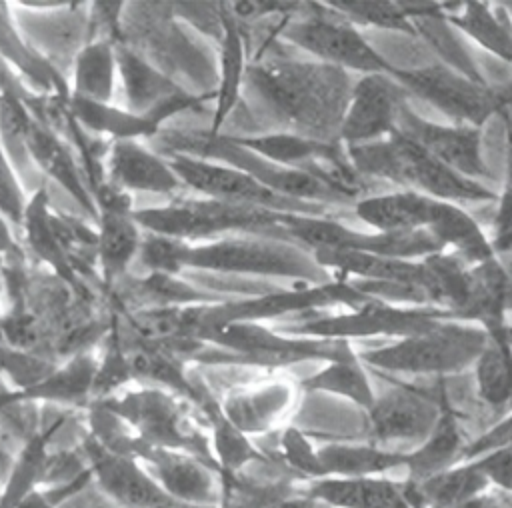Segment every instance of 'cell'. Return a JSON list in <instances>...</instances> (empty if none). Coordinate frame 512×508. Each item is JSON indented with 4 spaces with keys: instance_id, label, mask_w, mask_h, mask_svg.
Listing matches in <instances>:
<instances>
[{
    "instance_id": "7402d4cb",
    "label": "cell",
    "mask_w": 512,
    "mask_h": 508,
    "mask_svg": "<svg viewBox=\"0 0 512 508\" xmlns=\"http://www.w3.org/2000/svg\"><path fill=\"white\" fill-rule=\"evenodd\" d=\"M314 256L326 270L332 268L342 274L340 280L410 282L422 284L426 290L430 284L428 266L424 260H402L360 250H316Z\"/></svg>"
},
{
    "instance_id": "6da1fadb",
    "label": "cell",
    "mask_w": 512,
    "mask_h": 508,
    "mask_svg": "<svg viewBox=\"0 0 512 508\" xmlns=\"http://www.w3.org/2000/svg\"><path fill=\"white\" fill-rule=\"evenodd\" d=\"M138 260L152 274H176L182 268L292 278L302 284L332 282L314 252L284 238H218L200 246L148 234L140 242Z\"/></svg>"
},
{
    "instance_id": "bcb514c9",
    "label": "cell",
    "mask_w": 512,
    "mask_h": 508,
    "mask_svg": "<svg viewBox=\"0 0 512 508\" xmlns=\"http://www.w3.org/2000/svg\"><path fill=\"white\" fill-rule=\"evenodd\" d=\"M480 472L488 478L490 486H496L512 494V448H500L472 460Z\"/></svg>"
},
{
    "instance_id": "e575fe53",
    "label": "cell",
    "mask_w": 512,
    "mask_h": 508,
    "mask_svg": "<svg viewBox=\"0 0 512 508\" xmlns=\"http://www.w3.org/2000/svg\"><path fill=\"white\" fill-rule=\"evenodd\" d=\"M210 422V450L220 474H238L252 462L264 460V454L250 442V436L240 432L232 422L222 414L218 400H210L200 410Z\"/></svg>"
},
{
    "instance_id": "d6986e66",
    "label": "cell",
    "mask_w": 512,
    "mask_h": 508,
    "mask_svg": "<svg viewBox=\"0 0 512 508\" xmlns=\"http://www.w3.org/2000/svg\"><path fill=\"white\" fill-rule=\"evenodd\" d=\"M294 386L286 380H268L230 388L218 400L222 414L246 436L280 428L294 406Z\"/></svg>"
},
{
    "instance_id": "f907efd6",
    "label": "cell",
    "mask_w": 512,
    "mask_h": 508,
    "mask_svg": "<svg viewBox=\"0 0 512 508\" xmlns=\"http://www.w3.org/2000/svg\"><path fill=\"white\" fill-rule=\"evenodd\" d=\"M2 488H4V482L0 480V496H2Z\"/></svg>"
},
{
    "instance_id": "4dcf8cb0",
    "label": "cell",
    "mask_w": 512,
    "mask_h": 508,
    "mask_svg": "<svg viewBox=\"0 0 512 508\" xmlns=\"http://www.w3.org/2000/svg\"><path fill=\"white\" fill-rule=\"evenodd\" d=\"M414 486L424 508H458L486 494L490 482L480 472V468L468 460L458 462Z\"/></svg>"
},
{
    "instance_id": "52a82bcc",
    "label": "cell",
    "mask_w": 512,
    "mask_h": 508,
    "mask_svg": "<svg viewBox=\"0 0 512 508\" xmlns=\"http://www.w3.org/2000/svg\"><path fill=\"white\" fill-rule=\"evenodd\" d=\"M100 402L116 412L146 446L182 450L216 468L210 438L192 424L176 394L162 388H136Z\"/></svg>"
},
{
    "instance_id": "d6a6232c",
    "label": "cell",
    "mask_w": 512,
    "mask_h": 508,
    "mask_svg": "<svg viewBox=\"0 0 512 508\" xmlns=\"http://www.w3.org/2000/svg\"><path fill=\"white\" fill-rule=\"evenodd\" d=\"M300 388L306 392H326L346 398L364 410H368L376 400L366 366L360 362L356 352L352 356L326 362L318 372L304 378Z\"/></svg>"
},
{
    "instance_id": "2e32d148",
    "label": "cell",
    "mask_w": 512,
    "mask_h": 508,
    "mask_svg": "<svg viewBox=\"0 0 512 508\" xmlns=\"http://www.w3.org/2000/svg\"><path fill=\"white\" fill-rule=\"evenodd\" d=\"M138 460L160 488L184 508H218L220 474L202 458L170 448L146 446Z\"/></svg>"
},
{
    "instance_id": "9a60e30c",
    "label": "cell",
    "mask_w": 512,
    "mask_h": 508,
    "mask_svg": "<svg viewBox=\"0 0 512 508\" xmlns=\"http://www.w3.org/2000/svg\"><path fill=\"white\" fill-rule=\"evenodd\" d=\"M92 480L98 490L120 508H184L174 502L152 474L132 456H122L100 446L90 434L80 440Z\"/></svg>"
},
{
    "instance_id": "7bdbcfd3",
    "label": "cell",
    "mask_w": 512,
    "mask_h": 508,
    "mask_svg": "<svg viewBox=\"0 0 512 508\" xmlns=\"http://www.w3.org/2000/svg\"><path fill=\"white\" fill-rule=\"evenodd\" d=\"M508 170H506V182L502 192L498 194V212L494 216V238L492 248L496 254L500 252H512V128L508 132Z\"/></svg>"
},
{
    "instance_id": "d590c367",
    "label": "cell",
    "mask_w": 512,
    "mask_h": 508,
    "mask_svg": "<svg viewBox=\"0 0 512 508\" xmlns=\"http://www.w3.org/2000/svg\"><path fill=\"white\" fill-rule=\"evenodd\" d=\"M22 226L26 230V240L30 248L38 254V258L48 262L64 278V282H76L72 262L64 252V246L56 232L54 216L48 208L46 188H40L34 194V198L26 204Z\"/></svg>"
},
{
    "instance_id": "7dc6e473",
    "label": "cell",
    "mask_w": 512,
    "mask_h": 508,
    "mask_svg": "<svg viewBox=\"0 0 512 508\" xmlns=\"http://www.w3.org/2000/svg\"><path fill=\"white\" fill-rule=\"evenodd\" d=\"M278 508H328L326 504L302 494V492H296L292 496H288L284 502L278 504Z\"/></svg>"
},
{
    "instance_id": "e0dca14e",
    "label": "cell",
    "mask_w": 512,
    "mask_h": 508,
    "mask_svg": "<svg viewBox=\"0 0 512 508\" xmlns=\"http://www.w3.org/2000/svg\"><path fill=\"white\" fill-rule=\"evenodd\" d=\"M370 430L382 444H422L436 426L442 400L436 402L430 396L408 388L396 386L376 396L374 404L366 410Z\"/></svg>"
},
{
    "instance_id": "277c9868",
    "label": "cell",
    "mask_w": 512,
    "mask_h": 508,
    "mask_svg": "<svg viewBox=\"0 0 512 508\" xmlns=\"http://www.w3.org/2000/svg\"><path fill=\"white\" fill-rule=\"evenodd\" d=\"M488 332L476 322L444 318L436 326L398 338L386 346L358 352L364 366L392 374H456L478 360Z\"/></svg>"
},
{
    "instance_id": "f35d334b",
    "label": "cell",
    "mask_w": 512,
    "mask_h": 508,
    "mask_svg": "<svg viewBox=\"0 0 512 508\" xmlns=\"http://www.w3.org/2000/svg\"><path fill=\"white\" fill-rule=\"evenodd\" d=\"M68 110L84 126L116 140H134L138 136L152 138L158 132V124H154L148 116H138L130 110H120L102 102L72 96Z\"/></svg>"
},
{
    "instance_id": "ee69618b",
    "label": "cell",
    "mask_w": 512,
    "mask_h": 508,
    "mask_svg": "<svg viewBox=\"0 0 512 508\" xmlns=\"http://www.w3.org/2000/svg\"><path fill=\"white\" fill-rule=\"evenodd\" d=\"M500 448H512V410L506 416H502L494 426H490L486 432H482L476 440L466 444L462 452V462L476 460Z\"/></svg>"
},
{
    "instance_id": "7a4b0ae2",
    "label": "cell",
    "mask_w": 512,
    "mask_h": 508,
    "mask_svg": "<svg viewBox=\"0 0 512 508\" xmlns=\"http://www.w3.org/2000/svg\"><path fill=\"white\" fill-rule=\"evenodd\" d=\"M246 74L292 134L340 142L354 86L350 72L324 62L276 60L252 66Z\"/></svg>"
},
{
    "instance_id": "b9f144b4",
    "label": "cell",
    "mask_w": 512,
    "mask_h": 508,
    "mask_svg": "<svg viewBox=\"0 0 512 508\" xmlns=\"http://www.w3.org/2000/svg\"><path fill=\"white\" fill-rule=\"evenodd\" d=\"M278 452L280 458L288 464V468L306 476V480L324 478L316 446L300 430L284 428L278 440Z\"/></svg>"
},
{
    "instance_id": "ffe728a7",
    "label": "cell",
    "mask_w": 512,
    "mask_h": 508,
    "mask_svg": "<svg viewBox=\"0 0 512 508\" xmlns=\"http://www.w3.org/2000/svg\"><path fill=\"white\" fill-rule=\"evenodd\" d=\"M440 202L442 200H434L418 192L396 190L364 196L354 204V212L364 224L380 234L428 232Z\"/></svg>"
},
{
    "instance_id": "f546056e",
    "label": "cell",
    "mask_w": 512,
    "mask_h": 508,
    "mask_svg": "<svg viewBox=\"0 0 512 508\" xmlns=\"http://www.w3.org/2000/svg\"><path fill=\"white\" fill-rule=\"evenodd\" d=\"M116 62L128 108L138 116H146L160 102L182 90L126 46H116Z\"/></svg>"
},
{
    "instance_id": "3957f363",
    "label": "cell",
    "mask_w": 512,
    "mask_h": 508,
    "mask_svg": "<svg viewBox=\"0 0 512 508\" xmlns=\"http://www.w3.org/2000/svg\"><path fill=\"white\" fill-rule=\"evenodd\" d=\"M346 154L362 178L386 180L400 186V190L418 192L458 206L496 204L498 200L494 188L454 172L400 132L378 142L348 146Z\"/></svg>"
},
{
    "instance_id": "836d02e7",
    "label": "cell",
    "mask_w": 512,
    "mask_h": 508,
    "mask_svg": "<svg viewBox=\"0 0 512 508\" xmlns=\"http://www.w3.org/2000/svg\"><path fill=\"white\" fill-rule=\"evenodd\" d=\"M118 74L116 48L108 40H92L74 58L72 96L108 104Z\"/></svg>"
},
{
    "instance_id": "c3c4849f",
    "label": "cell",
    "mask_w": 512,
    "mask_h": 508,
    "mask_svg": "<svg viewBox=\"0 0 512 508\" xmlns=\"http://www.w3.org/2000/svg\"><path fill=\"white\" fill-rule=\"evenodd\" d=\"M10 250H14V242H12L8 224H6L4 216L0 214V252H10Z\"/></svg>"
},
{
    "instance_id": "816d5d0a",
    "label": "cell",
    "mask_w": 512,
    "mask_h": 508,
    "mask_svg": "<svg viewBox=\"0 0 512 508\" xmlns=\"http://www.w3.org/2000/svg\"><path fill=\"white\" fill-rule=\"evenodd\" d=\"M510 8H512V4H510ZM510 12H512V10H510Z\"/></svg>"
},
{
    "instance_id": "60d3db41",
    "label": "cell",
    "mask_w": 512,
    "mask_h": 508,
    "mask_svg": "<svg viewBox=\"0 0 512 508\" xmlns=\"http://www.w3.org/2000/svg\"><path fill=\"white\" fill-rule=\"evenodd\" d=\"M332 10L348 18L356 26H370L380 30H394L416 36L412 20L400 2L390 0H336L328 2Z\"/></svg>"
},
{
    "instance_id": "8fae6325",
    "label": "cell",
    "mask_w": 512,
    "mask_h": 508,
    "mask_svg": "<svg viewBox=\"0 0 512 508\" xmlns=\"http://www.w3.org/2000/svg\"><path fill=\"white\" fill-rule=\"evenodd\" d=\"M444 318L456 316L436 306H398L370 298L364 304L350 308L348 312L304 320L286 326L282 332L290 336L322 340H350L372 336L406 338L436 326Z\"/></svg>"
},
{
    "instance_id": "8d00e7d4",
    "label": "cell",
    "mask_w": 512,
    "mask_h": 508,
    "mask_svg": "<svg viewBox=\"0 0 512 508\" xmlns=\"http://www.w3.org/2000/svg\"><path fill=\"white\" fill-rule=\"evenodd\" d=\"M8 6L0 2V58L12 62L22 74H26L38 88L54 90L66 96V82L60 72L38 52H34L20 36L16 24L10 20Z\"/></svg>"
},
{
    "instance_id": "83f0119b",
    "label": "cell",
    "mask_w": 512,
    "mask_h": 508,
    "mask_svg": "<svg viewBox=\"0 0 512 508\" xmlns=\"http://www.w3.org/2000/svg\"><path fill=\"white\" fill-rule=\"evenodd\" d=\"M222 48H220V82L214 92V116L208 130L210 136H218L224 120L230 116L238 102V94L246 76V50L240 24L230 10H222Z\"/></svg>"
},
{
    "instance_id": "f6af8a7d",
    "label": "cell",
    "mask_w": 512,
    "mask_h": 508,
    "mask_svg": "<svg viewBox=\"0 0 512 508\" xmlns=\"http://www.w3.org/2000/svg\"><path fill=\"white\" fill-rule=\"evenodd\" d=\"M26 204L28 202H24V196L12 172V166L0 146V214L8 216V220L16 224H22Z\"/></svg>"
},
{
    "instance_id": "d4e9b609",
    "label": "cell",
    "mask_w": 512,
    "mask_h": 508,
    "mask_svg": "<svg viewBox=\"0 0 512 508\" xmlns=\"http://www.w3.org/2000/svg\"><path fill=\"white\" fill-rule=\"evenodd\" d=\"M316 452L324 476H384L398 468H406V452L376 444L326 442L316 446Z\"/></svg>"
},
{
    "instance_id": "9c48e42d",
    "label": "cell",
    "mask_w": 512,
    "mask_h": 508,
    "mask_svg": "<svg viewBox=\"0 0 512 508\" xmlns=\"http://www.w3.org/2000/svg\"><path fill=\"white\" fill-rule=\"evenodd\" d=\"M366 300L370 298L362 294L350 280H332L326 284L280 290L258 298L220 302L216 306L184 308V324L188 332H194L200 328L222 326L230 322H260L282 314L308 312L328 306L356 308Z\"/></svg>"
},
{
    "instance_id": "681fc988",
    "label": "cell",
    "mask_w": 512,
    "mask_h": 508,
    "mask_svg": "<svg viewBox=\"0 0 512 508\" xmlns=\"http://www.w3.org/2000/svg\"><path fill=\"white\" fill-rule=\"evenodd\" d=\"M458 508H498V502H494L492 498L482 494V496H478V498H474V500H470V502H466Z\"/></svg>"
},
{
    "instance_id": "4fadbf2b",
    "label": "cell",
    "mask_w": 512,
    "mask_h": 508,
    "mask_svg": "<svg viewBox=\"0 0 512 508\" xmlns=\"http://www.w3.org/2000/svg\"><path fill=\"white\" fill-rule=\"evenodd\" d=\"M396 132L430 152L454 172L490 188L494 186L496 176L482 156V128L430 122L406 104L400 112Z\"/></svg>"
},
{
    "instance_id": "5b68a950",
    "label": "cell",
    "mask_w": 512,
    "mask_h": 508,
    "mask_svg": "<svg viewBox=\"0 0 512 508\" xmlns=\"http://www.w3.org/2000/svg\"><path fill=\"white\" fill-rule=\"evenodd\" d=\"M200 342L220 346L200 352V362H246L262 366H288L306 360L332 362L352 356L354 350L348 340H322L290 336L284 332L270 330L260 322H230L222 326L200 328L192 332Z\"/></svg>"
},
{
    "instance_id": "7c38bea8",
    "label": "cell",
    "mask_w": 512,
    "mask_h": 508,
    "mask_svg": "<svg viewBox=\"0 0 512 508\" xmlns=\"http://www.w3.org/2000/svg\"><path fill=\"white\" fill-rule=\"evenodd\" d=\"M168 166L174 170V174L182 180V184H188L196 192L204 194L212 200L232 202V204H246V206H258L268 208L276 212L286 214H306V216H328V206L320 204H308L290 200L284 196H278L276 192L268 190L260 182H256L246 172L218 164L204 158H194L186 154H166Z\"/></svg>"
},
{
    "instance_id": "cb8c5ba5",
    "label": "cell",
    "mask_w": 512,
    "mask_h": 508,
    "mask_svg": "<svg viewBox=\"0 0 512 508\" xmlns=\"http://www.w3.org/2000/svg\"><path fill=\"white\" fill-rule=\"evenodd\" d=\"M468 442H464L460 426L454 412L442 398V412L428 434V438L412 450H406V472L408 480L418 484L450 466L462 462V452Z\"/></svg>"
},
{
    "instance_id": "30bf717a",
    "label": "cell",
    "mask_w": 512,
    "mask_h": 508,
    "mask_svg": "<svg viewBox=\"0 0 512 508\" xmlns=\"http://www.w3.org/2000/svg\"><path fill=\"white\" fill-rule=\"evenodd\" d=\"M390 76L400 82L408 96L430 104L452 124L482 128L500 108H504L500 92L486 82H476L444 62L396 68Z\"/></svg>"
},
{
    "instance_id": "74e56055",
    "label": "cell",
    "mask_w": 512,
    "mask_h": 508,
    "mask_svg": "<svg viewBox=\"0 0 512 508\" xmlns=\"http://www.w3.org/2000/svg\"><path fill=\"white\" fill-rule=\"evenodd\" d=\"M140 226L134 222L132 214L124 212H102L100 232H98V258L104 278L110 282L114 276L122 274L130 260L140 248Z\"/></svg>"
},
{
    "instance_id": "f1b7e54d",
    "label": "cell",
    "mask_w": 512,
    "mask_h": 508,
    "mask_svg": "<svg viewBox=\"0 0 512 508\" xmlns=\"http://www.w3.org/2000/svg\"><path fill=\"white\" fill-rule=\"evenodd\" d=\"M444 14L464 38L512 66V24L488 2H462L458 10H444Z\"/></svg>"
},
{
    "instance_id": "44dd1931",
    "label": "cell",
    "mask_w": 512,
    "mask_h": 508,
    "mask_svg": "<svg viewBox=\"0 0 512 508\" xmlns=\"http://www.w3.org/2000/svg\"><path fill=\"white\" fill-rule=\"evenodd\" d=\"M112 186L136 192L170 194L184 184L168 166L166 158L146 150L136 140H116L108 152Z\"/></svg>"
},
{
    "instance_id": "5bb4252c",
    "label": "cell",
    "mask_w": 512,
    "mask_h": 508,
    "mask_svg": "<svg viewBox=\"0 0 512 508\" xmlns=\"http://www.w3.org/2000/svg\"><path fill=\"white\" fill-rule=\"evenodd\" d=\"M408 98V92L390 74L360 76L352 86L340 142L348 148L392 136Z\"/></svg>"
},
{
    "instance_id": "ab89813d",
    "label": "cell",
    "mask_w": 512,
    "mask_h": 508,
    "mask_svg": "<svg viewBox=\"0 0 512 508\" xmlns=\"http://www.w3.org/2000/svg\"><path fill=\"white\" fill-rule=\"evenodd\" d=\"M220 486L218 508H278L280 502L298 492L294 482H258L244 476V472L220 474Z\"/></svg>"
},
{
    "instance_id": "484cf974",
    "label": "cell",
    "mask_w": 512,
    "mask_h": 508,
    "mask_svg": "<svg viewBox=\"0 0 512 508\" xmlns=\"http://www.w3.org/2000/svg\"><path fill=\"white\" fill-rule=\"evenodd\" d=\"M24 146L46 174L58 180V184L66 188L92 216H98L96 202L92 200L88 188L84 186L70 150L58 140V136L44 122L32 118L28 132L24 136Z\"/></svg>"
},
{
    "instance_id": "603a6c76",
    "label": "cell",
    "mask_w": 512,
    "mask_h": 508,
    "mask_svg": "<svg viewBox=\"0 0 512 508\" xmlns=\"http://www.w3.org/2000/svg\"><path fill=\"white\" fill-rule=\"evenodd\" d=\"M98 370V360L90 352L72 356L62 366H56L42 382L26 390H10L0 398V408L8 402H56L82 404L92 400V386Z\"/></svg>"
},
{
    "instance_id": "4316f807",
    "label": "cell",
    "mask_w": 512,
    "mask_h": 508,
    "mask_svg": "<svg viewBox=\"0 0 512 508\" xmlns=\"http://www.w3.org/2000/svg\"><path fill=\"white\" fill-rule=\"evenodd\" d=\"M428 232L442 244L444 250L450 248V254L458 256L468 266H478L496 258L490 238L464 210V206L440 202Z\"/></svg>"
},
{
    "instance_id": "1f68e13d",
    "label": "cell",
    "mask_w": 512,
    "mask_h": 508,
    "mask_svg": "<svg viewBox=\"0 0 512 508\" xmlns=\"http://www.w3.org/2000/svg\"><path fill=\"white\" fill-rule=\"evenodd\" d=\"M476 392L490 408H512V344L504 332H488V342L474 362Z\"/></svg>"
},
{
    "instance_id": "ba28073f",
    "label": "cell",
    "mask_w": 512,
    "mask_h": 508,
    "mask_svg": "<svg viewBox=\"0 0 512 508\" xmlns=\"http://www.w3.org/2000/svg\"><path fill=\"white\" fill-rule=\"evenodd\" d=\"M302 12V16L286 20L280 28V36L318 62L342 68L346 72L366 74H390L394 66L364 38L356 24L338 14L336 10ZM330 8V6H328Z\"/></svg>"
},
{
    "instance_id": "ac0fdd59",
    "label": "cell",
    "mask_w": 512,
    "mask_h": 508,
    "mask_svg": "<svg viewBox=\"0 0 512 508\" xmlns=\"http://www.w3.org/2000/svg\"><path fill=\"white\" fill-rule=\"evenodd\" d=\"M298 492L328 508H424L414 482L388 476H324L298 484Z\"/></svg>"
},
{
    "instance_id": "8992f818",
    "label": "cell",
    "mask_w": 512,
    "mask_h": 508,
    "mask_svg": "<svg viewBox=\"0 0 512 508\" xmlns=\"http://www.w3.org/2000/svg\"><path fill=\"white\" fill-rule=\"evenodd\" d=\"M284 214L286 212L206 198L136 210L132 212V218L140 228L158 236L174 240H208L218 234L224 236L226 232H266V236L278 238V234H282L280 222Z\"/></svg>"
}]
</instances>
